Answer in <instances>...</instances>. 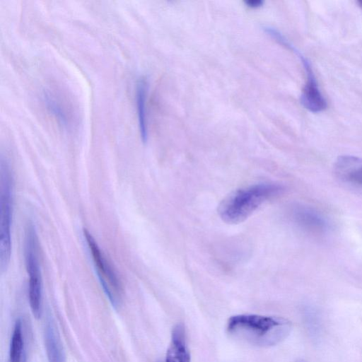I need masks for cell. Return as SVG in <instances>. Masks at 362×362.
Returning a JSON list of instances; mask_svg holds the SVG:
<instances>
[{"label": "cell", "instance_id": "6da1fadb", "mask_svg": "<svg viewBox=\"0 0 362 362\" xmlns=\"http://www.w3.org/2000/svg\"><path fill=\"white\" fill-rule=\"evenodd\" d=\"M226 328L232 337L243 342L269 347L284 340L290 334L292 325L281 317L241 314L230 317Z\"/></svg>", "mask_w": 362, "mask_h": 362}, {"label": "cell", "instance_id": "2e32d148", "mask_svg": "<svg viewBox=\"0 0 362 362\" xmlns=\"http://www.w3.org/2000/svg\"><path fill=\"white\" fill-rule=\"evenodd\" d=\"M298 362H304V361H298Z\"/></svg>", "mask_w": 362, "mask_h": 362}, {"label": "cell", "instance_id": "8992f818", "mask_svg": "<svg viewBox=\"0 0 362 362\" xmlns=\"http://www.w3.org/2000/svg\"><path fill=\"white\" fill-rule=\"evenodd\" d=\"M290 214L296 224L310 233H322L327 228L325 219L309 206L301 204L294 205L290 210Z\"/></svg>", "mask_w": 362, "mask_h": 362}, {"label": "cell", "instance_id": "52a82bcc", "mask_svg": "<svg viewBox=\"0 0 362 362\" xmlns=\"http://www.w3.org/2000/svg\"><path fill=\"white\" fill-rule=\"evenodd\" d=\"M306 81L302 90L300 101L302 105L312 112H320L327 107L313 69L305 71Z\"/></svg>", "mask_w": 362, "mask_h": 362}, {"label": "cell", "instance_id": "7a4b0ae2", "mask_svg": "<svg viewBox=\"0 0 362 362\" xmlns=\"http://www.w3.org/2000/svg\"><path fill=\"white\" fill-rule=\"evenodd\" d=\"M282 185L264 182L238 189L221 203L218 214L228 223H239L249 217L264 202L281 194Z\"/></svg>", "mask_w": 362, "mask_h": 362}, {"label": "cell", "instance_id": "4fadbf2b", "mask_svg": "<svg viewBox=\"0 0 362 362\" xmlns=\"http://www.w3.org/2000/svg\"><path fill=\"white\" fill-rule=\"evenodd\" d=\"M42 98L49 112L62 126L67 127L69 124L68 115L62 104L49 93H45Z\"/></svg>", "mask_w": 362, "mask_h": 362}, {"label": "cell", "instance_id": "5bb4252c", "mask_svg": "<svg viewBox=\"0 0 362 362\" xmlns=\"http://www.w3.org/2000/svg\"><path fill=\"white\" fill-rule=\"evenodd\" d=\"M263 1L262 0H248L245 1L247 6L250 8H258L262 6Z\"/></svg>", "mask_w": 362, "mask_h": 362}, {"label": "cell", "instance_id": "277c9868", "mask_svg": "<svg viewBox=\"0 0 362 362\" xmlns=\"http://www.w3.org/2000/svg\"><path fill=\"white\" fill-rule=\"evenodd\" d=\"M37 237L35 227L29 224L25 233V264L29 276V302L34 317L42 315V281L38 262Z\"/></svg>", "mask_w": 362, "mask_h": 362}, {"label": "cell", "instance_id": "30bf717a", "mask_svg": "<svg viewBox=\"0 0 362 362\" xmlns=\"http://www.w3.org/2000/svg\"><path fill=\"white\" fill-rule=\"evenodd\" d=\"M45 341L49 362H66L59 337L51 321L45 327Z\"/></svg>", "mask_w": 362, "mask_h": 362}, {"label": "cell", "instance_id": "ba28073f", "mask_svg": "<svg viewBox=\"0 0 362 362\" xmlns=\"http://www.w3.org/2000/svg\"><path fill=\"white\" fill-rule=\"evenodd\" d=\"M334 172L341 180L362 185V159L354 156H341L334 164Z\"/></svg>", "mask_w": 362, "mask_h": 362}, {"label": "cell", "instance_id": "8fae6325", "mask_svg": "<svg viewBox=\"0 0 362 362\" xmlns=\"http://www.w3.org/2000/svg\"><path fill=\"white\" fill-rule=\"evenodd\" d=\"M146 81L143 79L140 80L136 86V100L139 131L141 138L144 142H146L148 140V124L146 107Z\"/></svg>", "mask_w": 362, "mask_h": 362}, {"label": "cell", "instance_id": "5b68a950", "mask_svg": "<svg viewBox=\"0 0 362 362\" xmlns=\"http://www.w3.org/2000/svg\"><path fill=\"white\" fill-rule=\"evenodd\" d=\"M83 235L91 254L101 286L112 305L117 309L122 303V288L121 283L115 270L106 259L90 232L84 229Z\"/></svg>", "mask_w": 362, "mask_h": 362}, {"label": "cell", "instance_id": "3957f363", "mask_svg": "<svg viewBox=\"0 0 362 362\" xmlns=\"http://www.w3.org/2000/svg\"><path fill=\"white\" fill-rule=\"evenodd\" d=\"M0 166V268L4 272L8 267L11 252L13 186L8 164L3 157Z\"/></svg>", "mask_w": 362, "mask_h": 362}, {"label": "cell", "instance_id": "9a60e30c", "mask_svg": "<svg viewBox=\"0 0 362 362\" xmlns=\"http://www.w3.org/2000/svg\"><path fill=\"white\" fill-rule=\"evenodd\" d=\"M358 4H359V5L361 6V7L362 8V1H358Z\"/></svg>", "mask_w": 362, "mask_h": 362}, {"label": "cell", "instance_id": "7c38bea8", "mask_svg": "<svg viewBox=\"0 0 362 362\" xmlns=\"http://www.w3.org/2000/svg\"><path fill=\"white\" fill-rule=\"evenodd\" d=\"M10 362H25V351L24 346L22 324L20 320H17L10 344Z\"/></svg>", "mask_w": 362, "mask_h": 362}, {"label": "cell", "instance_id": "9c48e42d", "mask_svg": "<svg viewBox=\"0 0 362 362\" xmlns=\"http://www.w3.org/2000/svg\"><path fill=\"white\" fill-rule=\"evenodd\" d=\"M165 362H190L185 329L182 324H177L173 329Z\"/></svg>", "mask_w": 362, "mask_h": 362}]
</instances>
